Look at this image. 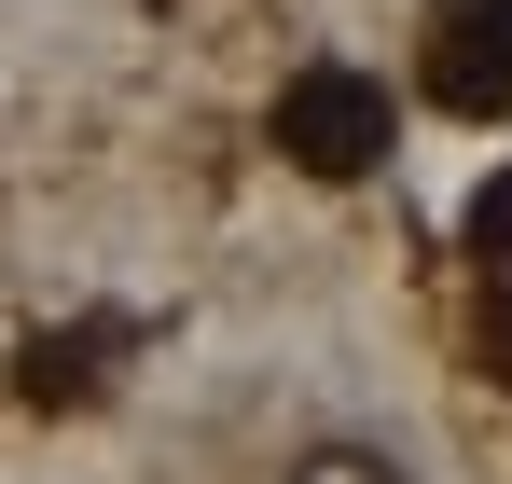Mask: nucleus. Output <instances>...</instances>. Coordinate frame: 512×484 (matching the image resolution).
Returning <instances> with one entry per match:
<instances>
[{
  "instance_id": "obj_2",
  "label": "nucleus",
  "mask_w": 512,
  "mask_h": 484,
  "mask_svg": "<svg viewBox=\"0 0 512 484\" xmlns=\"http://www.w3.org/2000/svg\"><path fill=\"white\" fill-rule=\"evenodd\" d=\"M429 97L443 111H512V0H443L429 14Z\"/></svg>"
},
{
  "instance_id": "obj_6",
  "label": "nucleus",
  "mask_w": 512,
  "mask_h": 484,
  "mask_svg": "<svg viewBox=\"0 0 512 484\" xmlns=\"http://www.w3.org/2000/svg\"><path fill=\"white\" fill-rule=\"evenodd\" d=\"M485 374L512 388V291H485Z\"/></svg>"
},
{
  "instance_id": "obj_5",
  "label": "nucleus",
  "mask_w": 512,
  "mask_h": 484,
  "mask_svg": "<svg viewBox=\"0 0 512 484\" xmlns=\"http://www.w3.org/2000/svg\"><path fill=\"white\" fill-rule=\"evenodd\" d=\"M291 484H402V457H360V443H319Z\"/></svg>"
},
{
  "instance_id": "obj_3",
  "label": "nucleus",
  "mask_w": 512,
  "mask_h": 484,
  "mask_svg": "<svg viewBox=\"0 0 512 484\" xmlns=\"http://www.w3.org/2000/svg\"><path fill=\"white\" fill-rule=\"evenodd\" d=\"M97 360H111V332H28V360H14V402H97Z\"/></svg>"
},
{
  "instance_id": "obj_1",
  "label": "nucleus",
  "mask_w": 512,
  "mask_h": 484,
  "mask_svg": "<svg viewBox=\"0 0 512 484\" xmlns=\"http://www.w3.org/2000/svg\"><path fill=\"white\" fill-rule=\"evenodd\" d=\"M388 83L374 70H346V56H319V70H291L277 83V153L305 166V180H360V166H388Z\"/></svg>"
},
{
  "instance_id": "obj_4",
  "label": "nucleus",
  "mask_w": 512,
  "mask_h": 484,
  "mask_svg": "<svg viewBox=\"0 0 512 484\" xmlns=\"http://www.w3.org/2000/svg\"><path fill=\"white\" fill-rule=\"evenodd\" d=\"M471 263H485V277L512 263V166L485 180V194H471Z\"/></svg>"
}]
</instances>
